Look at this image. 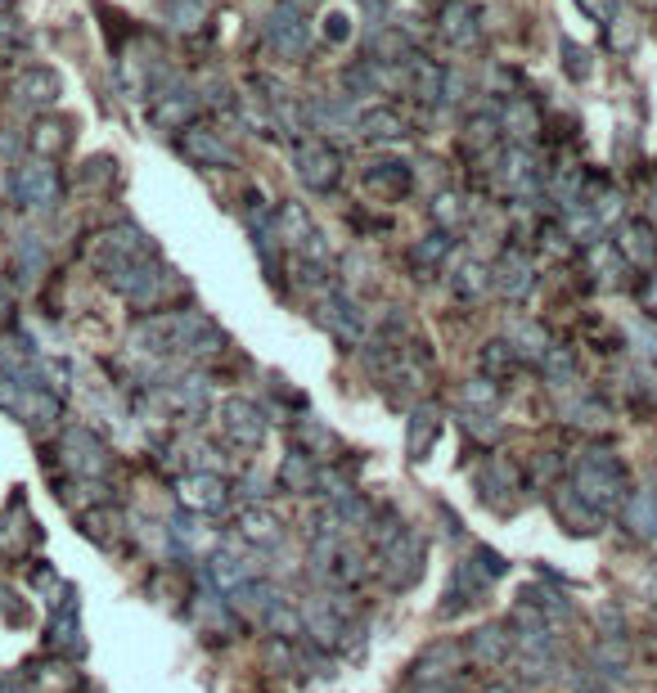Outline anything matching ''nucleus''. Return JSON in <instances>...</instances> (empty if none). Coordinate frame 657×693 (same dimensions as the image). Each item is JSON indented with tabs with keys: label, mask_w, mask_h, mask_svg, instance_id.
<instances>
[{
	"label": "nucleus",
	"mask_w": 657,
	"mask_h": 693,
	"mask_svg": "<svg viewBox=\"0 0 657 693\" xmlns=\"http://www.w3.org/2000/svg\"><path fill=\"white\" fill-rule=\"evenodd\" d=\"M297 441L306 446V455H329V450L338 446V441H333V432H324L320 423H311V419L297 423Z\"/></svg>",
	"instance_id": "393cba45"
},
{
	"label": "nucleus",
	"mask_w": 657,
	"mask_h": 693,
	"mask_svg": "<svg viewBox=\"0 0 657 693\" xmlns=\"http://www.w3.org/2000/svg\"><path fill=\"white\" fill-rule=\"evenodd\" d=\"M563 54H567V72L572 77H590V54L576 50V45H563Z\"/></svg>",
	"instance_id": "2f4dec72"
},
{
	"label": "nucleus",
	"mask_w": 657,
	"mask_h": 693,
	"mask_svg": "<svg viewBox=\"0 0 657 693\" xmlns=\"http://www.w3.org/2000/svg\"><path fill=\"white\" fill-rule=\"evenodd\" d=\"M549 504H554L558 527H567L572 536H594V531H599V509H590V504H585L576 491H567V486H554Z\"/></svg>",
	"instance_id": "0eeeda50"
},
{
	"label": "nucleus",
	"mask_w": 657,
	"mask_h": 693,
	"mask_svg": "<svg viewBox=\"0 0 657 693\" xmlns=\"http://www.w3.org/2000/svg\"><path fill=\"white\" fill-rule=\"evenodd\" d=\"M531 284H536V275H531V261L522 257V252H504L500 266H495V288H500L509 302H522V297L531 293Z\"/></svg>",
	"instance_id": "9b49d317"
},
{
	"label": "nucleus",
	"mask_w": 657,
	"mask_h": 693,
	"mask_svg": "<svg viewBox=\"0 0 657 693\" xmlns=\"http://www.w3.org/2000/svg\"><path fill=\"white\" fill-rule=\"evenodd\" d=\"M0 302H5V288H0Z\"/></svg>",
	"instance_id": "4c0bfd02"
},
{
	"label": "nucleus",
	"mask_w": 657,
	"mask_h": 693,
	"mask_svg": "<svg viewBox=\"0 0 657 693\" xmlns=\"http://www.w3.org/2000/svg\"><path fill=\"white\" fill-rule=\"evenodd\" d=\"M464 396H468V401H473V405H491V401H495V387H491V378H473V383L464 387Z\"/></svg>",
	"instance_id": "7c9ffc66"
},
{
	"label": "nucleus",
	"mask_w": 657,
	"mask_h": 693,
	"mask_svg": "<svg viewBox=\"0 0 657 693\" xmlns=\"http://www.w3.org/2000/svg\"><path fill=\"white\" fill-rule=\"evenodd\" d=\"M491 585V576L477 567V558H464V563L455 567V576H450L446 585V603H441V617H459L464 608H473L477 594Z\"/></svg>",
	"instance_id": "20e7f679"
},
{
	"label": "nucleus",
	"mask_w": 657,
	"mask_h": 693,
	"mask_svg": "<svg viewBox=\"0 0 657 693\" xmlns=\"http://www.w3.org/2000/svg\"><path fill=\"white\" fill-rule=\"evenodd\" d=\"M63 450H68V464L77 468V473H86V477H95V473H104V468H108L104 441H95L86 428L68 432V437H63Z\"/></svg>",
	"instance_id": "9d476101"
},
{
	"label": "nucleus",
	"mask_w": 657,
	"mask_h": 693,
	"mask_svg": "<svg viewBox=\"0 0 657 693\" xmlns=\"http://www.w3.org/2000/svg\"><path fill=\"white\" fill-rule=\"evenodd\" d=\"M423 554H428V545H423L419 531L401 527V536H392L383 545V576L392 590H410L414 581L423 576Z\"/></svg>",
	"instance_id": "f03ea898"
},
{
	"label": "nucleus",
	"mask_w": 657,
	"mask_h": 693,
	"mask_svg": "<svg viewBox=\"0 0 657 693\" xmlns=\"http://www.w3.org/2000/svg\"><path fill=\"white\" fill-rule=\"evenodd\" d=\"M437 203H441V207H437V212H441V221H459V207H455L459 198H455V194H441Z\"/></svg>",
	"instance_id": "f704fd0d"
},
{
	"label": "nucleus",
	"mask_w": 657,
	"mask_h": 693,
	"mask_svg": "<svg viewBox=\"0 0 657 693\" xmlns=\"http://www.w3.org/2000/svg\"><path fill=\"white\" fill-rule=\"evenodd\" d=\"M266 626L275 630L279 639H288V644H293L297 635H306V626H302V612H297V608H293V603H288V599L279 603L275 612H270V617H266Z\"/></svg>",
	"instance_id": "4be33fe9"
},
{
	"label": "nucleus",
	"mask_w": 657,
	"mask_h": 693,
	"mask_svg": "<svg viewBox=\"0 0 657 693\" xmlns=\"http://www.w3.org/2000/svg\"><path fill=\"white\" fill-rule=\"evenodd\" d=\"M59 194V180H54V167H23L14 176V198L18 203H54Z\"/></svg>",
	"instance_id": "f8f14e48"
},
{
	"label": "nucleus",
	"mask_w": 657,
	"mask_h": 693,
	"mask_svg": "<svg viewBox=\"0 0 657 693\" xmlns=\"http://www.w3.org/2000/svg\"><path fill=\"white\" fill-rule=\"evenodd\" d=\"M315 464H311V455H306V450H297V455H288L284 459V468H279V482L288 486V491H311L315 486Z\"/></svg>",
	"instance_id": "aec40b11"
},
{
	"label": "nucleus",
	"mask_w": 657,
	"mask_h": 693,
	"mask_svg": "<svg viewBox=\"0 0 657 693\" xmlns=\"http://www.w3.org/2000/svg\"><path fill=\"white\" fill-rule=\"evenodd\" d=\"M221 432L234 441V446H261L266 437V419L252 401H225L221 405Z\"/></svg>",
	"instance_id": "39448f33"
},
{
	"label": "nucleus",
	"mask_w": 657,
	"mask_h": 693,
	"mask_svg": "<svg viewBox=\"0 0 657 693\" xmlns=\"http://www.w3.org/2000/svg\"><path fill=\"white\" fill-rule=\"evenodd\" d=\"M365 126H374V135H396V117L392 113H369Z\"/></svg>",
	"instance_id": "72a5a7b5"
},
{
	"label": "nucleus",
	"mask_w": 657,
	"mask_h": 693,
	"mask_svg": "<svg viewBox=\"0 0 657 693\" xmlns=\"http://www.w3.org/2000/svg\"><path fill=\"white\" fill-rule=\"evenodd\" d=\"M45 644L54 648V653H68V648H81V626H77V608H59L54 612V621H50V630H45Z\"/></svg>",
	"instance_id": "6ab92c4d"
},
{
	"label": "nucleus",
	"mask_w": 657,
	"mask_h": 693,
	"mask_svg": "<svg viewBox=\"0 0 657 693\" xmlns=\"http://www.w3.org/2000/svg\"><path fill=\"white\" fill-rule=\"evenodd\" d=\"M225 495H230V486H225V477L216 473H189L180 477V504L194 513H216L225 509Z\"/></svg>",
	"instance_id": "423d86ee"
},
{
	"label": "nucleus",
	"mask_w": 657,
	"mask_h": 693,
	"mask_svg": "<svg viewBox=\"0 0 657 693\" xmlns=\"http://www.w3.org/2000/svg\"><path fill=\"white\" fill-rule=\"evenodd\" d=\"M464 428H468V437H477V441H495V437H500V423H495L486 410H468Z\"/></svg>",
	"instance_id": "a878e982"
},
{
	"label": "nucleus",
	"mask_w": 657,
	"mask_h": 693,
	"mask_svg": "<svg viewBox=\"0 0 657 693\" xmlns=\"http://www.w3.org/2000/svg\"><path fill=\"white\" fill-rule=\"evenodd\" d=\"M513 342H522L518 351H527V356H545V333L536 329V324H513Z\"/></svg>",
	"instance_id": "bb28decb"
},
{
	"label": "nucleus",
	"mask_w": 657,
	"mask_h": 693,
	"mask_svg": "<svg viewBox=\"0 0 657 693\" xmlns=\"http://www.w3.org/2000/svg\"><path fill=\"white\" fill-rule=\"evenodd\" d=\"M297 176L311 189H329L338 180V153H329L324 144H302L297 149Z\"/></svg>",
	"instance_id": "1a4fd4ad"
},
{
	"label": "nucleus",
	"mask_w": 657,
	"mask_h": 693,
	"mask_svg": "<svg viewBox=\"0 0 657 693\" xmlns=\"http://www.w3.org/2000/svg\"><path fill=\"white\" fill-rule=\"evenodd\" d=\"M455 288H459L464 297L482 293V288H486V270H482V266H464V270H459V279H455Z\"/></svg>",
	"instance_id": "c85d7f7f"
},
{
	"label": "nucleus",
	"mask_w": 657,
	"mask_h": 693,
	"mask_svg": "<svg viewBox=\"0 0 657 693\" xmlns=\"http://www.w3.org/2000/svg\"><path fill=\"white\" fill-rule=\"evenodd\" d=\"M324 324H329L342 342H360V338H365V311H356V306L342 302V297L324 302Z\"/></svg>",
	"instance_id": "2eb2a0df"
},
{
	"label": "nucleus",
	"mask_w": 657,
	"mask_h": 693,
	"mask_svg": "<svg viewBox=\"0 0 657 693\" xmlns=\"http://www.w3.org/2000/svg\"><path fill=\"white\" fill-rule=\"evenodd\" d=\"M504 126H509L513 135H522V140H531V135L540 131V117H536V108H531L527 99H513L509 113H504Z\"/></svg>",
	"instance_id": "5701e85b"
},
{
	"label": "nucleus",
	"mask_w": 657,
	"mask_h": 693,
	"mask_svg": "<svg viewBox=\"0 0 657 693\" xmlns=\"http://www.w3.org/2000/svg\"><path fill=\"white\" fill-rule=\"evenodd\" d=\"M185 153L194 162H203V167H221V162H225L221 140H216V135H207V131H189L185 135Z\"/></svg>",
	"instance_id": "412c9836"
},
{
	"label": "nucleus",
	"mask_w": 657,
	"mask_h": 693,
	"mask_svg": "<svg viewBox=\"0 0 657 693\" xmlns=\"http://www.w3.org/2000/svg\"><path fill=\"white\" fill-rule=\"evenodd\" d=\"M644 306H648V311L657 315V279H653V284H648V297H644Z\"/></svg>",
	"instance_id": "c9c22d12"
},
{
	"label": "nucleus",
	"mask_w": 657,
	"mask_h": 693,
	"mask_svg": "<svg viewBox=\"0 0 657 693\" xmlns=\"http://www.w3.org/2000/svg\"><path fill=\"white\" fill-rule=\"evenodd\" d=\"M576 495H581L590 509L608 513V509H626V473L608 450H594L581 468H576Z\"/></svg>",
	"instance_id": "f257e3e1"
},
{
	"label": "nucleus",
	"mask_w": 657,
	"mask_h": 693,
	"mask_svg": "<svg viewBox=\"0 0 657 693\" xmlns=\"http://www.w3.org/2000/svg\"><path fill=\"white\" fill-rule=\"evenodd\" d=\"M545 374L554 378L558 387L572 383V356H567V351H545Z\"/></svg>",
	"instance_id": "cd10ccee"
},
{
	"label": "nucleus",
	"mask_w": 657,
	"mask_h": 693,
	"mask_svg": "<svg viewBox=\"0 0 657 693\" xmlns=\"http://www.w3.org/2000/svg\"><path fill=\"white\" fill-rule=\"evenodd\" d=\"M464 648H468V662H477V666H504V662H509V653H513V630L482 626Z\"/></svg>",
	"instance_id": "6e6552de"
},
{
	"label": "nucleus",
	"mask_w": 657,
	"mask_h": 693,
	"mask_svg": "<svg viewBox=\"0 0 657 693\" xmlns=\"http://www.w3.org/2000/svg\"><path fill=\"white\" fill-rule=\"evenodd\" d=\"M446 248H450V239H441V234H432V239L423 243V248L414 252V257H423V261H441V257H446Z\"/></svg>",
	"instance_id": "473e14b6"
},
{
	"label": "nucleus",
	"mask_w": 657,
	"mask_h": 693,
	"mask_svg": "<svg viewBox=\"0 0 657 693\" xmlns=\"http://www.w3.org/2000/svg\"><path fill=\"white\" fill-rule=\"evenodd\" d=\"M441 437V419L432 410H414V419H410V441H405V446H410V459L414 464H419V459H428V446L432 441Z\"/></svg>",
	"instance_id": "a211bd4d"
},
{
	"label": "nucleus",
	"mask_w": 657,
	"mask_h": 693,
	"mask_svg": "<svg viewBox=\"0 0 657 693\" xmlns=\"http://www.w3.org/2000/svg\"><path fill=\"white\" fill-rule=\"evenodd\" d=\"M279 594H275V585H266V581H243L239 590H234V608H243V612H257L261 621L270 617V612L279 608Z\"/></svg>",
	"instance_id": "f3484780"
},
{
	"label": "nucleus",
	"mask_w": 657,
	"mask_h": 693,
	"mask_svg": "<svg viewBox=\"0 0 657 693\" xmlns=\"http://www.w3.org/2000/svg\"><path fill=\"white\" fill-rule=\"evenodd\" d=\"M468 18H473V9L464 5V0H450L446 14H441V32L450 36V41H468L473 36V27H468Z\"/></svg>",
	"instance_id": "b1692460"
},
{
	"label": "nucleus",
	"mask_w": 657,
	"mask_h": 693,
	"mask_svg": "<svg viewBox=\"0 0 657 693\" xmlns=\"http://www.w3.org/2000/svg\"><path fill=\"white\" fill-rule=\"evenodd\" d=\"M482 365H486V369H509V365H513V351L504 347V342H486Z\"/></svg>",
	"instance_id": "c756f323"
},
{
	"label": "nucleus",
	"mask_w": 657,
	"mask_h": 693,
	"mask_svg": "<svg viewBox=\"0 0 657 693\" xmlns=\"http://www.w3.org/2000/svg\"><path fill=\"white\" fill-rule=\"evenodd\" d=\"M585 9L590 14H608V0H585Z\"/></svg>",
	"instance_id": "e433bc0d"
},
{
	"label": "nucleus",
	"mask_w": 657,
	"mask_h": 693,
	"mask_svg": "<svg viewBox=\"0 0 657 693\" xmlns=\"http://www.w3.org/2000/svg\"><path fill=\"white\" fill-rule=\"evenodd\" d=\"M468 662V648L459 644V639H437V644H428L419 657H414L410 666V680L423 684V680H450V675H459Z\"/></svg>",
	"instance_id": "7ed1b4c3"
},
{
	"label": "nucleus",
	"mask_w": 657,
	"mask_h": 693,
	"mask_svg": "<svg viewBox=\"0 0 657 693\" xmlns=\"http://www.w3.org/2000/svg\"><path fill=\"white\" fill-rule=\"evenodd\" d=\"M239 536L248 540V545H257V549L279 545V540H284V522H279L270 509H243L239 513Z\"/></svg>",
	"instance_id": "ddd939ff"
},
{
	"label": "nucleus",
	"mask_w": 657,
	"mask_h": 693,
	"mask_svg": "<svg viewBox=\"0 0 657 693\" xmlns=\"http://www.w3.org/2000/svg\"><path fill=\"white\" fill-rule=\"evenodd\" d=\"M626 527L644 540H657V495L653 491H635L626 500Z\"/></svg>",
	"instance_id": "dca6fc26"
},
{
	"label": "nucleus",
	"mask_w": 657,
	"mask_h": 693,
	"mask_svg": "<svg viewBox=\"0 0 657 693\" xmlns=\"http://www.w3.org/2000/svg\"><path fill=\"white\" fill-rule=\"evenodd\" d=\"M617 248H621V257L635 261V266H653V261H657V234H653V225L630 221L626 230H621Z\"/></svg>",
	"instance_id": "4468645a"
}]
</instances>
